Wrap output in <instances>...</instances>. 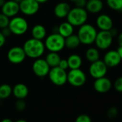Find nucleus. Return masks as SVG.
<instances>
[{
    "label": "nucleus",
    "mask_w": 122,
    "mask_h": 122,
    "mask_svg": "<svg viewBox=\"0 0 122 122\" xmlns=\"http://www.w3.org/2000/svg\"><path fill=\"white\" fill-rule=\"evenodd\" d=\"M22 48L26 56L34 59L40 58L45 51L44 42L34 38L27 39L24 43Z\"/></svg>",
    "instance_id": "obj_1"
},
{
    "label": "nucleus",
    "mask_w": 122,
    "mask_h": 122,
    "mask_svg": "<svg viewBox=\"0 0 122 122\" xmlns=\"http://www.w3.org/2000/svg\"><path fill=\"white\" fill-rule=\"evenodd\" d=\"M97 33V29L94 26L86 23L78 28L77 36L81 44L84 45H91L95 42Z\"/></svg>",
    "instance_id": "obj_2"
},
{
    "label": "nucleus",
    "mask_w": 122,
    "mask_h": 122,
    "mask_svg": "<svg viewBox=\"0 0 122 122\" xmlns=\"http://www.w3.org/2000/svg\"><path fill=\"white\" fill-rule=\"evenodd\" d=\"M88 18V13L85 8L81 7H73L72 8L66 19L67 21L69 22L74 27H80L86 23Z\"/></svg>",
    "instance_id": "obj_3"
},
{
    "label": "nucleus",
    "mask_w": 122,
    "mask_h": 122,
    "mask_svg": "<svg viewBox=\"0 0 122 122\" xmlns=\"http://www.w3.org/2000/svg\"><path fill=\"white\" fill-rule=\"evenodd\" d=\"M44 44L45 49H47L49 52L58 53L65 47V38H63L58 33L53 32L52 34L46 36Z\"/></svg>",
    "instance_id": "obj_4"
},
{
    "label": "nucleus",
    "mask_w": 122,
    "mask_h": 122,
    "mask_svg": "<svg viewBox=\"0 0 122 122\" xmlns=\"http://www.w3.org/2000/svg\"><path fill=\"white\" fill-rule=\"evenodd\" d=\"M8 27L12 34L22 36L27 31L29 24L26 19L22 16H16L10 19Z\"/></svg>",
    "instance_id": "obj_5"
},
{
    "label": "nucleus",
    "mask_w": 122,
    "mask_h": 122,
    "mask_svg": "<svg viewBox=\"0 0 122 122\" xmlns=\"http://www.w3.org/2000/svg\"><path fill=\"white\" fill-rule=\"evenodd\" d=\"M47 76L51 83L55 86H61L67 83L68 73L59 66L50 68Z\"/></svg>",
    "instance_id": "obj_6"
},
{
    "label": "nucleus",
    "mask_w": 122,
    "mask_h": 122,
    "mask_svg": "<svg viewBox=\"0 0 122 122\" xmlns=\"http://www.w3.org/2000/svg\"><path fill=\"white\" fill-rule=\"evenodd\" d=\"M86 75L81 69H70L68 73L67 82L74 87H80L83 86L86 84Z\"/></svg>",
    "instance_id": "obj_7"
},
{
    "label": "nucleus",
    "mask_w": 122,
    "mask_h": 122,
    "mask_svg": "<svg viewBox=\"0 0 122 122\" xmlns=\"http://www.w3.org/2000/svg\"><path fill=\"white\" fill-rule=\"evenodd\" d=\"M114 37L109 31H99L97 33L95 42L96 46L100 50H107L113 43Z\"/></svg>",
    "instance_id": "obj_8"
},
{
    "label": "nucleus",
    "mask_w": 122,
    "mask_h": 122,
    "mask_svg": "<svg viewBox=\"0 0 122 122\" xmlns=\"http://www.w3.org/2000/svg\"><path fill=\"white\" fill-rule=\"evenodd\" d=\"M33 73L40 78H44L48 75L50 67L46 62L45 59H36L32 66Z\"/></svg>",
    "instance_id": "obj_9"
},
{
    "label": "nucleus",
    "mask_w": 122,
    "mask_h": 122,
    "mask_svg": "<svg viewBox=\"0 0 122 122\" xmlns=\"http://www.w3.org/2000/svg\"><path fill=\"white\" fill-rule=\"evenodd\" d=\"M89 74L95 79L106 76L108 71V67L104 64L103 60H98L91 64L89 66Z\"/></svg>",
    "instance_id": "obj_10"
},
{
    "label": "nucleus",
    "mask_w": 122,
    "mask_h": 122,
    "mask_svg": "<svg viewBox=\"0 0 122 122\" xmlns=\"http://www.w3.org/2000/svg\"><path fill=\"white\" fill-rule=\"evenodd\" d=\"M6 56L9 61L14 64H19L22 63L27 57L23 48L18 46H13L9 49Z\"/></svg>",
    "instance_id": "obj_11"
},
{
    "label": "nucleus",
    "mask_w": 122,
    "mask_h": 122,
    "mask_svg": "<svg viewBox=\"0 0 122 122\" xmlns=\"http://www.w3.org/2000/svg\"><path fill=\"white\" fill-rule=\"evenodd\" d=\"M19 5V11L25 16H33L40 9V4L35 0H22Z\"/></svg>",
    "instance_id": "obj_12"
},
{
    "label": "nucleus",
    "mask_w": 122,
    "mask_h": 122,
    "mask_svg": "<svg viewBox=\"0 0 122 122\" xmlns=\"http://www.w3.org/2000/svg\"><path fill=\"white\" fill-rule=\"evenodd\" d=\"M96 24L100 31H110L114 27L112 18L106 14H99L96 19Z\"/></svg>",
    "instance_id": "obj_13"
},
{
    "label": "nucleus",
    "mask_w": 122,
    "mask_h": 122,
    "mask_svg": "<svg viewBox=\"0 0 122 122\" xmlns=\"http://www.w3.org/2000/svg\"><path fill=\"white\" fill-rule=\"evenodd\" d=\"M103 61L108 68H114L121 64L122 59L116 50H109L104 54Z\"/></svg>",
    "instance_id": "obj_14"
},
{
    "label": "nucleus",
    "mask_w": 122,
    "mask_h": 122,
    "mask_svg": "<svg viewBox=\"0 0 122 122\" xmlns=\"http://www.w3.org/2000/svg\"><path fill=\"white\" fill-rule=\"evenodd\" d=\"M112 88V82L111 81L106 77H101L95 79L93 82V89L96 92L100 94L107 93Z\"/></svg>",
    "instance_id": "obj_15"
},
{
    "label": "nucleus",
    "mask_w": 122,
    "mask_h": 122,
    "mask_svg": "<svg viewBox=\"0 0 122 122\" xmlns=\"http://www.w3.org/2000/svg\"><path fill=\"white\" fill-rule=\"evenodd\" d=\"M1 9V13L6 16L7 17H9V19L17 16V14L19 12V4L12 0L6 1L5 4L2 6Z\"/></svg>",
    "instance_id": "obj_16"
},
{
    "label": "nucleus",
    "mask_w": 122,
    "mask_h": 122,
    "mask_svg": "<svg viewBox=\"0 0 122 122\" xmlns=\"http://www.w3.org/2000/svg\"><path fill=\"white\" fill-rule=\"evenodd\" d=\"M71 9L70 5L67 1H60L54 7V14L58 19L66 18L70 10Z\"/></svg>",
    "instance_id": "obj_17"
},
{
    "label": "nucleus",
    "mask_w": 122,
    "mask_h": 122,
    "mask_svg": "<svg viewBox=\"0 0 122 122\" xmlns=\"http://www.w3.org/2000/svg\"><path fill=\"white\" fill-rule=\"evenodd\" d=\"M104 4L102 0H87L85 9L88 13L99 14L104 9Z\"/></svg>",
    "instance_id": "obj_18"
},
{
    "label": "nucleus",
    "mask_w": 122,
    "mask_h": 122,
    "mask_svg": "<svg viewBox=\"0 0 122 122\" xmlns=\"http://www.w3.org/2000/svg\"><path fill=\"white\" fill-rule=\"evenodd\" d=\"M28 94L29 89L24 84L18 83L12 88V94L17 99H24Z\"/></svg>",
    "instance_id": "obj_19"
},
{
    "label": "nucleus",
    "mask_w": 122,
    "mask_h": 122,
    "mask_svg": "<svg viewBox=\"0 0 122 122\" xmlns=\"http://www.w3.org/2000/svg\"><path fill=\"white\" fill-rule=\"evenodd\" d=\"M56 32L58 33L60 35H61L63 38L65 39L68 36L73 34L74 26L66 21L61 23L58 26H57Z\"/></svg>",
    "instance_id": "obj_20"
},
{
    "label": "nucleus",
    "mask_w": 122,
    "mask_h": 122,
    "mask_svg": "<svg viewBox=\"0 0 122 122\" xmlns=\"http://www.w3.org/2000/svg\"><path fill=\"white\" fill-rule=\"evenodd\" d=\"M31 34L32 38L42 41L47 36V30L43 25L36 24L32 28Z\"/></svg>",
    "instance_id": "obj_21"
},
{
    "label": "nucleus",
    "mask_w": 122,
    "mask_h": 122,
    "mask_svg": "<svg viewBox=\"0 0 122 122\" xmlns=\"http://www.w3.org/2000/svg\"><path fill=\"white\" fill-rule=\"evenodd\" d=\"M68 63V69H81L83 64V59L78 54H73L68 56L67 59Z\"/></svg>",
    "instance_id": "obj_22"
},
{
    "label": "nucleus",
    "mask_w": 122,
    "mask_h": 122,
    "mask_svg": "<svg viewBox=\"0 0 122 122\" xmlns=\"http://www.w3.org/2000/svg\"><path fill=\"white\" fill-rule=\"evenodd\" d=\"M45 61L47 63V64L50 66V68L56 67L58 66L59 63L61 60V57L59 55L58 53L56 52H49L46 57H45Z\"/></svg>",
    "instance_id": "obj_23"
},
{
    "label": "nucleus",
    "mask_w": 122,
    "mask_h": 122,
    "mask_svg": "<svg viewBox=\"0 0 122 122\" xmlns=\"http://www.w3.org/2000/svg\"><path fill=\"white\" fill-rule=\"evenodd\" d=\"M86 59L91 63L96 61L100 59V52L99 49L96 47H90L88 48L85 54Z\"/></svg>",
    "instance_id": "obj_24"
},
{
    "label": "nucleus",
    "mask_w": 122,
    "mask_h": 122,
    "mask_svg": "<svg viewBox=\"0 0 122 122\" xmlns=\"http://www.w3.org/2000/svg\"><path fill=\"white\" fill-rule=\"evenodd\" d=\"M81 44V41L77 34H72L65 39V46L70 49L78 48Z\"/></svg>",
    "instance_id": "obj_25"
},
{
    "label": "nucleus",
    "mask_w": 122,
    "mask_h": 122,
    "mask_svg": "<svg viewBox=\"0 0 122 122\" xmlns=\"http://www.w3.org/2000/svg\"><path fill=\"white\" fill-rule=\"evenodd\" d=\"M12 94V87L8 84L0 85V100L6 99Z\"/></svg>",
    "instance_id": "obj_26"
},
{
    "label": "nucleus",
    "mask_w": 122,
    "mask_h": 122,
    "mask_svg": "<svg viewBox=\"0 0 122 122\" xmlns=\"http://www.w3.org/2000/svg\"><path fill=\"white\" fill-rule=\"evenodd\" d=\"M107 6L116 11H122V0H106Z\"/></svg>",
    "instance_id": "obj_27"
},
{
    "label": "nucleus",
    "mask_w": 122,
    "mask_h": 122,
    "mask_svg": "<svg viewBox=\"0 0 122 122\" xmlns=\"http://www.w3.org/2000/svg\"><path fill=\"white\" fill-rule=\"evenodd\" d=\"M118 114H119V111L117 108L115 107H111L107 110L106 116L107 118H109V119H114L118 116Z\"/></svg>",
    "instance_id": "obj_28"
},
{
    "label": "nucleus",
    "mask_w": 122,
    "mask_h": 122,
    "mask_svg": "<svg viewBox=\"0 0 122 122\" xmlns=\"http://www.w3.org/2000/svg\"><path fill=\"white\" fill-rule=\"evenodd\" d=\"M10 19L5 16L4 14L0 13V29H4L5 27H7L9 23Z\"/></svg>",
    "instance_id": "obj_29"
},
{
    "label": "nucleus",
    "mask_w": 122,
    "mask_h": 122,
    "mask_svg": "<svg viewBox=\"0 0 122 122\" xmlns=\"http://www.w3.org/2000/svg\"><path fill=\"white\" fill-rule=\"evenodd\" d=\"M26 108V102L24 99H17L15 102V109L18 112H23Z\"/></svg>",
    "instance_id": "obj_30"
},
{
    "label": "nucleus",
    "mask_w": 122,
    "mask_h": 122,
    "mask_svg": "<svg viewBox=\"0 0 122 122\" xmlns=\"http://www.w3.org/2000/svg\"><path fill=\"white\" fill-rule=\"evenodd\" d=\"M114 87L118 92H122V76L118 77L114 82Z\"/></svg>",
    "instance_id": "obj_31"
},
{
    "label": "nucleus",
    "mask_w": 122,
    "mask_h": 122,
    "mask_svg": "<svg viewBox=\"0 0 122 122\" xmlns=\"http://www.w3.org/2000/svg\"><path fill=\"white\" fill-rule=\"evenodd\" d=\"M75 122H92V119L88 115L83 114L78 116L75 120Z\"/></svg>",
    "instance_id": "obj_32"
},
{
    "label": "nucleus",
    "mask_w": 122,
    "mask_h": 122,
    "mask_svg": "<svg viewBox=\"0 0 122 122\" xmlns=\"http://www.w3.org/2000/svg\"><path fill=\"white\" fill-rule=\"evenodd\" d=\"M58 66H59L60 69H62L66 71V69H68V63L67 59H61V60H60V63H59Z\"/></svg>",
    "instance_id": "obj_33"
},
{
    "label": "nucleus",
    "mask_w": 122,
    "mask_h": 122,
    "mask_svg": "<svg viewBox=\"0 0 122 122\" xmlns=\"http://www.w3.org/2000/svg\"><path fill=\"white\" fill-rule=\"evenodd\" d=\"M87 0H76L74 1L76 7H81V8H85Z\"/></svg>",
    "instance_id": "obj_34"
},
{
    "label": "nucleus",
    "mask_w": 122,
    "mask_h": 122,
    "mask_svg": "<svg viewBox=\"0 0 122 122\" xmlns=\"http://www.w3.org/2000/svg\"><path fill=\"white\" fill-rule=\"evenodd\" d=\"M1 34H2L6 38L8 37V36H9L12 34V32H11L10 29H9L8 26H7V27H5V28H4V29H1Z\"/></svg>",
    "instance_id": "obj_35"
},
{
    "label": "nucleus",
    "mask_w": 122,
    "mask_h": 122,
    "mask_svg": "<svg viewBox=\"0 0 122 122\" xmlns=\"http://www.w3.org/2000/svg\"><path fill=\"white\" fill-rule=\"evenodd\" d=\"M6 43V37L0 31V48H1Z\"/></svg>",
    "instance_id": "obj_36"
},
{
    "label": "nucleus",
    "mask_w": 122,
    "mask_h": 122,
    "mask_svg": "<svg viewBox=\"0 0 122 122\" xmlns=\"http://www.w3.org/2000/svg\"><path fill=\"white\" fill-rule=\"evenodd\" d=\"M109 31H110V33L111 34V35L113 36V37L116 36H118V34H119V31H118V30H117V29H116V28H114V27H113Z\"/></svg>",
    "instance_id": "obj_37"
},
{
    "label": "nucleus",
    "mask_w": 122,
    "mask_h": 122,
    "mask_svg": "<svg viewBox=\"0 0 122 122\" xmlns=\"http://www.w3.org/2000/svg\"><path fill=\"white\" fill-rule=\"evenodd\" d=\"M117 42L119 46H122V32L119 33L117 36Z\"/></svg>",
    "instance_id": "obj_38"
},
{
    "label": "nucleus",
    "mask_w": 122,
    "mask_h": 122,
    "mask_svg": "<svg viewBox=\"0 0 122 122\" xmlns=\"http://www.w3.org/2000/svg\"><path fill=\"white\" fill-rule=\"evenodd\" d=\"M116 51L119 53V56L121 57V59H122V46H119L118 49H116Z\"/></svg>",
    "instance_id": "obj_39"
},
{
    "label": "nucleus",
    "mask_w": 122,
    "mask_h": 122,
    "mask_svg": "<svg viewBox=\"0 0 122 122\" xmlns=\"http://www.w3.org/2000/svg\"><path fill=\"white\" fill-rule=\"evenodd\" d=\"M1 122H14L12 119H9V118H5V119H2Z\"/></svg>",
    "instance_id": "obj_40"
},
{
    "label": "nucleus",
    "mask_w": 122,
    "mask_h": 122,
    "mask_svg": "<svg viewBox=\"0 0 122 122\" xmlns=\"http://www.w3.org/2000/svg\"><path fill=\"white\" fill-rule=\"evenodd\" d=\"M37 2H38L39 4H44L45 2H47L48 0H35Z\"/></svg>",
    "instance_id": "obj_41"
},
{
    "label": "nucleus",
    "mask_w": 122,
    "mask_h": 122,
    "mask_svg": "<svg viewBox=\"0 0 122 122\" xmlns=\"http://www.w3.org/2000/svg\"><path fill=\"white\" fill-rule=\"evenodd\" d=\"M5 2H6V0H0V7H1V8L2 6L5 4Z\"/></svg>",
    "instance_id": "obj_42"
},
{
    "label": "nucleus",
    "mask_w": 122,
    "mask_h": 122,
    "mask_svg": "<svg viewBox=\"0 0 122 122\" xmlns=\"http://www.w3.org/2000/svg\"><path fill=\"white\" fill-rule=\"evenodd\" d=\"M15 122H28L27 121L24 120V119H19V120H17Z\"/></svg>",
    "instance_id": "obj_43"
},
{
    "label": "nucleus",
    "mask_w": 122,
    "mask_h": 122,
    "mask_svg": "<svg viewBox=\"0 0 122 122\" xmlns=\"http://www.w3.org/2000/svg\"><path fill=\"white\" fill-rule=\"evenodd\" d=\"M12 1H15V2H17V3H18V4H19L22 0H12Z\"/></svg>",
    "instance_id": "obj_44"
},
{
    "label": "nucleus",
    "mask_w": 122,
    "mask_h": 122,
    "mask_svg": "<svg viewBox=\"0 0 122 122\" xmlns=\"http://www.w3.org/2000/svg\"><path fill=\"white\" fill-rule=\"evenodd\" d=\"M63 1H73V2H74L76 0H63Z\"/></svg>",
    "instance_id": "obj_45"
}]
</instances>
